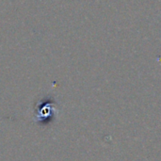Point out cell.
Instances as JSON below:
<instances>
[{
	"label": "cell",
	"mask_w": 161,
	"mask_h": 161,
	"mask_svg": "<svg viewBox=\"0 0 161 161\" xmlns=\"http://www.w3.org/2000/svg\"><path fill=\"white\" fill-rule=\"evenodd\" d=\"M58 112L59 110L54 100L45 98L37 104L33 121L35 123H42V125H46L47 123L54 120V118L58 116Z\"/></svg>",
	"instance_id": "1"
}]
</instances>
